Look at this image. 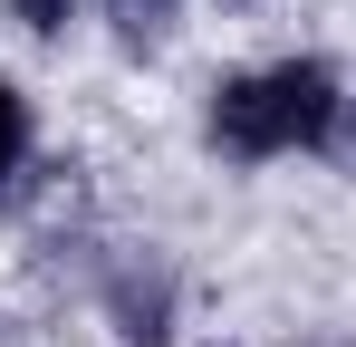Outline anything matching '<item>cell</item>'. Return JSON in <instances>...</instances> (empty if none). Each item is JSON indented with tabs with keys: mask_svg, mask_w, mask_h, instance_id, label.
<instances>
[{
	"mask_svg": "<svg viewBox=\"0 0 356 347\" xmlns=\"http://www.w3.org/2000/svg\"><path fill=\"white\" fill-rule=\"evenodd\" d=\"M327 125H337V77L318 58L232 77L212 97V145H232V155H289V145H318Z\"/></svg>",
	"mask_w": 356,
	"mask_h": 347,
	"instance_id": "obj_1",
	"label": "cell"
},
{
	"mask_svg": "<svg viewBox=\"0 0 356 347\" xmlns=\"http://www.w3.org/2000/svg\"><path fill=\"white\" fill-rule=\"evenodd\" d=\"M19 155H29V107H19V87L0 77V174L19 164Z\"/></svg>",
	"mask_w": 356,
	"mask_h": 347,
	"instance_id": "obj_2",
	"label": "cell"
},
{
	"mask_svg": "<svg viewBox=\"0 0 356 347\" xmlns=\"http://www.w3.org/2000/svg\"><path fill=\"white\" fill-rule=\"evenodd\" d=\"M19 20H29V29H58V20H67V0H19Z\"/></svg>",
	"mask_w": 356,
	"mask_h": 347,
	"instance_id": "obj_3",
	"label": "cell"
},
{
	"mask_svg": "<svg viewBox=\"0 0 356 347\" xmlns=\"http://www.w3.org/2000/svg\"><path fill=\"white\" fill-rule=\"evenodd\" d=\"M116 10H164V0H116Z\"/></svg>",
	"mask_w": 356,
	"mask_h": 347,
	"instance_id": "obj_4",
	"label": "cell"
}]
</instances>
